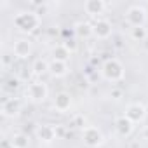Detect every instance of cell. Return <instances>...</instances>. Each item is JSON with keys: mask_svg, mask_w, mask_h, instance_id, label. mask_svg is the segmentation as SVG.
<instances>
[{"mask_svg": "<svg viewBox=\"0 0 148 148\" xmlns=\"http://www.w3.org/2000/svg\"><path fill=\"white\" fill-rule=\"evenodd\" d=\"M14 25L21 32H33L38 26V16L37 12H19L14 18Z\"/></svg>", "mask_w": 148, "mask_h": 148, "instance_id": "obj_1", "label": "cell"}, {"mask_svg": "<svg viewBox=\"0 0 148 148\" xmlns=\"http://www.w3.org/2000/svg\"><path fill=\"white\" fill-rule=\"evenodd\" d=\"M106 4L103 2V0H87V2L84 4V9L89 16H98V14H103Z\"/></svg>", "mask_w": 148, "mask_h": 148, "instance_id": "obj_9", "label": "cell"}, {"mask_svg": "<svg viewBox=\"0 0 148 148\" xmlns=\"http://www.w3.org/2000/svg\"><path fill=\"white\" fill-rule=\"evenodd\" d=\"M19 108H21L19 101H18L16 98H9V99H5L4 105H2V115H4V117H14V115L19 113Z\"/></svg>", "mask_w": 148, "mask_h": 148, "instance_id": "obj_8", "label": "cell"}, {"mask_svg": "<svg viewBox=\"0 0 148 148\" xmlns=\"http://www.w3.org/2000/svg\"><path fill=\"white\" fill-rule=\"evenodd\" d=\"M9 87H14V89H16V87H18V79L11 80V82H9Z\"/></svg>", "mask_w": 148, "mask_h": 148, "instance_id": "obj_22", "label": "cell"}, {"mask_svg": "<svg viewBox=\"0 0 148 148\" xmlns=\"http://www.w3.org/2000/svg\"><path fill=\"white\" fill-rule=\"evenodd\" d=\"M49 73L52 77H64L66 73H68V64L63 63V61H54L49 64Z\"/></svg>", "mask_w": 148, "mask_h": 148, "instance_id": "obj_14", "label": "cell"}, {"mask_svg": "<svg viewBox=\"0 0 148 148\" xmlns=\"http://www.w3.org/2000/svg\"><path fill=\"white\" fill-rule=\"evenodd\" d=\"M131 37L134 40H145L146 38V30L143 26H138V28H132L131 30Z\"/></svg>", "mask_w": 148, "mask_h": 148, "instance_id": "obj_19", "label": "cell"}, {"mask_svg": "<svg viewBox=\"0 0 148 148\" xmlns=\"http://www.w3.org/2000/svg\"><path fill=\"white\" fill-rule=\"evenodd\" d=\"M11 145L16 146V148H28L30 145V139L26 134H14L12 139H11Z\"/></svg>", "mask_w": 148, "mask_h": 148, "instance_id": "obj_16", "label": "cell"}, {"mask_svg": "<svg viewBox=\"0 0 148 148\" xmlns=\"http://www.w3.org/2000/svg\"><path fill=\"white\" fill-rule=\"evenodd\" d=\"M63 45H64V47H66V49H68L70 52H75V49H77V44L73 42V40H66V42H64Z\"/></svg>", "mask_w": 148, "mask_h": 148, "instance_id": "obj_21", "label": "cell"}, {"mask_svg": "<svg viewBox=\"0 0 148 148\" xmlns=\"http://www.w3.org/2000/svg\"><path fill=\"white\" fill-rule=\"evenodd\" d=\"M125 18H127V23H129L132 28H138V26H143V25H145L146 12H145L143 7H139V5H132V7L127 11Z\"/></svg>", "mask_w": 148, "mask_h": 148, "instance_id": "obj_4", "label": "cell"}, {"mask_svg": "<svg viewBox=\"0 0 148 148\" xmlns=\"http://www.w3.org/2000/svg\"><path fill=\"white\" fill-rule=\"evenodd\" d=\"M52 56H54V61H63V63H68V59H70L71 52H70L64 45H58V47H54Z\"/></svg>", "mask_w": 148, "mask_h": 148, "instance_id": "obj_15", "label": "cell"}, {"mask_svg": "<svg viewBox=\"0 0 148 148\" xmlns=\"http://www.w3.org/2000/svg\"><path fill=\"white\" fill-rule=\"evenodd\" d=\"M103 75L106 80H112V82H117L124 77V66L120 61L117 59H108L105 64H103Z\"/></svg>", "mask_w": 148, "mask_h": 148, "instance_id": "obj_2", "label": "cell"}, {"mask_svg": "<svg viewBox=\"0 0 148 148\" xmlns=\"http://www.w3.org/2000/svg\"><path fill=\"white\" fill-rule=\"evenodd\" d=\"M77 33H79V37H84V38L94 35L92 25H89V23H79V25H77Z\"/></svg>", "mask_w": 148, "mask_h": 148, "instance_id": "obj_17", "label": "cell"}, {"mask_svg": "<svg viewBox=\"0 0 148 148\" xmlns=\"http://www.w3.org/2000/svg\"><path fill=\"white\" fill-rule=\"evenodd\" d=\"M54 106H56V110H59V112H66V110L71 106V98H70V94H66V92L56 94V98H54Z\"/></svg>", "mask_w": 148, "mask_h": 148, "instance_id": "obj_13", "label": "cell"}, {"mask_svg": "<svg viewBox=\"0 0 148 148\" xmlns=\"http://www.w3.org/2000/svg\"><path fill=\"white\" fill-rule=\"evenodd\" d=\"M112 98L119 99V98H120V91H112Z\"/></svg>", "mask_w": 148, "mask_h": 148, "instance_id": "obj_23", "label": "cell"}, {"mask_svg": "<svg viewBox=\"0 0 148 148\" xmlns=\"http://www.w3.org/2000/svg\"><path fill=\"white\" fill-rule=\"evenodd\" d=\"M45 71H49V64L44 59H37L33 63V73H35V75H44Z\"/></svg>", "mask_w": 148, "mask_h": 148, "instance_id": "obj_18", "label": "cell"}, {"mask_svg": "<svg viewBox=\"0 0 148 148\" xmlns=\"http://www.w3.org/2000/svg\"><path fill=\"white\" fill-rule=\"evenodd\" d=\"M143 139H148V127L143 129Z\"/></svg>", "mask_w": 148, "mask_h": 148, "instance_id": "obj_24", "label": "cell"}, {"mask_svg": "<svg viewBox=\"0 0 148 148\" xmlns=\"http://www.w3.org/2000/svg\"><path fill=\"white\" fill-rule=\"evenodd\" d=\"M30 54H32V44H30L28 40H18V42L14 44V56H16V58L25 59V58H28Z\"/></svg>", "mask_w": 148, "mask_h": 148, "instance_id": "obj_11", "label": "cell"}, {"mask_svg": "<svg viewBox=\"0 0 148 148\" xmlns=\"http://www.w3.org/2000/svg\"><path fill=\"white\" fill-rule=\"evenodd\" d=\"M92 32H94V35L98 38H108L112 35V25L106 19H98L92 25Z\"/></svg>", "mask_w": 148, "mask_h": 148, "instance_id": "obj_7", "label": "cell"}, {"mask_svg": "<svg viewBox=\"0 0 148 148\" xmlns=\"http://www.w3.org/2000/svg\"><path fill=\"white\" fill-rule=\"evenodd\" d=\"M84 124H86V120H84V117L82 115H77V117H73V120H71V127H84Z\"/></svg>", "mask_w": 148, "mask_h": 148, "instance_id": "obj_20", "label": "cell"}, {"mask_svg": "<svg viewBox=\"0 0 148 148\" xmlns=\"http://www.w3.org/2000/svg\"><path fill=\"white\" fill-rule=\"evenodd\" d=\"M82 139H84V143H86L89 148H98V146L103 143V134H101V131H99L98 127L89 125V127H84V131H82Z\"/></svg>", "mask_w": 148, "mask_h": 148, "instance_id": "obj_3", "label": "cell"}, {"mask_svg": "<svg viewBox=\"0 0 148 148\" xmlns=\"http://www.w3.org/2000/svg\"><path fill=\"white\" fill-rule=\"evenodd\" d=\"M4 148H16V146H12V145H7V146H4Z\"/></svg>", "mask_w": 148, "mask_h": 148, "instance_id": "obj_25", "label": "cell"}, {"mask_svg": "<svg viewBox=\"0 0 148 148\" xmlns=\"http://www.w3.org/2000/svg\"><path fill=\"white\" fill-rule=\"evenodd\" d=\"M145 115H146V110H145V106L143 105H139V103H132V105H129L127 106V110H125V117L131 120V122H141L143 119H145Z\"/></svg>", "mask_w": 148, "mask_h": 148, "instance_id": "obj_6", "label": "cell"}, {"mask_svg": "<svg viewBox=\"0 0 148 148\" xmlns=\"http://www.w3.org/2000/svg\"><path fill=\"white\" fill-rule=\"evenodd\" d=\"M115 127H117L119 134H122V136H129V134L132 132V129H134V122H131V120L124 115V117H119V119L115 120Z\"/></svg>", "mask_w": 148, "mask_h": 148, "instance_id": "obj_10", "label": "cell"}, {"mask_svg": "<svg viewBox=\"0 0 148 148\" xmlns=\"http://www.w3.org/2000/svg\"><path fill=\"white\" fill-rule=\"evenodd\" d=\"M56 129L52 127V125H40L38 127V131H37V136H38V139L40 141H44V143H51V141H54L56 139Z\"/></svg>", "mask_w": 148, "mask_h": 148, "instance_id": "obj_12", "label": "cell"}, {"mask_svg": "<svg viewBox=\"0 0 148 148\" xmlns=\"http://www.w3.org/2000/svg\"><path fill=\"white\" fill-rule=\"evenodd\" d=\"M26 96L32 99V101H44L45 98H47V87H45V84H42V82H35V84H32L30 87H28V91H26Z\"/></svg>", "mask_w": 148, "mask_h": 148, "instance_id": "obj_5", "label": "cell"}]
</instances>
